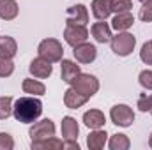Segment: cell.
<instances>
[{
    "label": "cell",
    "instance_id": "cell-18",
    "mask_svg": "<svg viewBox=\"0 0 152 150\" xmlns=\"http://www.w3.org/2000/svg\"><path fill=\"white\" fill-rule=\"evenodd\" d=\"M30 147H32V150H62L64 149V141L51 136V138H46V140L32 141Z\"/></svg>",
    "mask_w": 152,
    "mask_h": 150
},
{
    "label": "cell",
    "instance_id": "cell-26",
    "mask_svg": "<svg viewBox=\"0 0 152 150\" xmlns=\"http://www.w3.org/2000/svg\"><path fill=\"white\" fill-rule=\"evenodd\" d=\"M12 73H14V64H12V58L0 57V78H9Z\"/></svg>",
    "mask_w": 152,
    "mask_h": 150
},
{
    "label": "cell",
    "instance_id": "cell-32",
    "mask_svg": "<svg viewBox=\"0 0 152 150\" xmlns=\"http://www.w3.org/2000/svg\"><path fill=\"white\" fill-rule=\"evenodd\" d=\"M64 149H71V150H80V145L76 140H64Z\"/></svg>",
    "mask_w": 152,
    "mask_h": 150
},
{
    "label": "cell",
    "instance_id": "cell-11",
    "mask_svg": "<svg viewBox=\"0 0 152 150\" xmlns=\"http://www.w3.org/2000/svg\"><path fill=\"white\" fill-rule=\"evenodd\" d=\"M90 32H92V37L101 44H106L112 39V27L108 23H104V20H97V23L92 25Z\"/></svg>",
    "mask_w": 152,
    "mask_h": 150
},
{
    "label": "cell",
    "instance_id": "cell-27",
    "mask_svg": "<svg viewBox=\"0 0 152 150\" xmlns=\"http://www.w3.org/2000/svg\"><path fill=\"white\" fill-rule=\"evenodd\" d=\"M138 18L145 23H152V0H143Z\"/></svg>",
    "mask_w": 152,
    "mask_h": 150
},
{
    "label": "cell",
    "instance_id": "cell-28",
    "mask_svg": "<svg viewBox=\"0 0 152 150\" xmlns=\"http://www.w3.org/2000/svg\"><path fill=\"white\" fill-rule=\"evenodd\" d=\"M136 106H138V110L143 113H152V94H142L140 95V99H138V103H136Z\"/></svg>",
    "mask_w": 152,
    "mask_h": 150
},
{
    "label": "cell",
    "instance_id": "cell-17",
    "mask_svg": "<svg viewBox=\"0 0 152 150\" xmlns=\"http://www.w3.org/2000/svg\"><path fill=\"white\" fill-rule=\"evenodd\" d=\"M92 14L96 20H108V16L112 14V7H110V0H92L90 4Z\"/></svg>",
    "mask_w": 152,
    "mask_h": 150
},
{
    "label": "cell",
    "instance_id": "cell-29",
    "mask_svg": "<svg viewBox=\"0 0 152 150\" xmlns=\"http://www.w3.org/2000/svg\"><path fill=\"white\" fill-rule=\"evenodd\" d=\"M140 58H142V62L143 64H147V66H152V42H145L143 46H142V51H140Z\"/></svg>",
    "mask_w": 152,
    "mask_h": 150
},
{
    "label": "cell",
    "instance_id": "cell-1",
    "mask_svg": "<svg viewBox=\"0 0 152 150\" xmlns=\"http://www.w3.org/2000/svg\"><path fill=\"white\" fill-rule=\"evenodd\" d=\"M42 113V103L37 95L20 97L12 103V117L21 124H34Z\"/></svg>",
    "mask_w": 152,
    "mask_h": 150
},
{
    "label": "cell",
    "instance_id": "cell-4",
    "mask_svg": "<svg viewBox=\"0 0 152 150\" xmlns=\"http://www.w3.org/2000/svg\"><path fill=\"white\" fill-rule=\"evenodd\" d=\"M71 87L78 90L80 94H83L85 97H92L94 94H97L99 90V79L94 74H87V73H80L75 79L71 81Z\"/></svg>",
    "mask_w": 152,
    "mask_h": 150
},
{
    "label": "cell",
    "instance_id": "cell-2",
    "mask_svg": "<svg viewBox=\"0 0 152 150\" xmlns=\"http://www.w3.org/2000/svg\"><path fill=\"white\" fill-rule=\"evenodd\" d=\"M112 44V51L118 57H127L133 53L134 46H136V37L129 32H118L117 36H112L110 39Z\"/></svg>",
    "mask_w": 152,
    "mask_h": 150
},
{
    "label": "cell",
    "instance_id": "cell-3",
    "mask_svg": "<svg viewBox=\"0 0 152 150\" xmlns=\"http://www.w3.org/2000/svg\"><path fill=\"white\" fill-rule=\"evenodd\" d=\"M37 53H39V57H42V58H46V60H50L53 64V62H60L62 60L64 48H62L60 41H57L53 37H48V39H42L39 42Z\"/></svg>",
    "mask_w": 152,
    "mask_h": 150
},
{
    "label": "cell",
    "instance_id": "cell-15",
    "mask_svg": "<svg viewBox=\"0 0 152 150\" xmlns=\"http://www.w3.org/2000/svg\"><path fill=\"white\" fill-rule=\"evenodd\" d=\"M80 73H81V69H80V66H78L76 62L66 60V58L60 60V78H62V81H66V83L71 85V81H73Z\"/></svg>",
    "mask_w": 152,
    "mask_h": 150
},
{
    "label": "cell",
    "instance_id": "cell-7",
    "mask_svg": "<svg viewBox=\"0 0 152 150\" xmlns=\"http://www.w3.org/2000/svg\"><path fill=\"white\" fill-rule=\"evenodd\" d=\"M64 39L73 48L78 46V44L87 42V39H88L87 25H66V28H64Z\"/></svg>",
    "mask_w": 152,
    "mask_h": 150
},
{
    "label": "cell",
    "instance_id": "cell-13",
    "mask_svg": "<svg viewBox=\"0 0 152 150\" xmlns=\"http://www.w3.org/2000/svg\"><path fill=\"white\" fill-rule=\"evenodd\" d=\"M83 124L88 129H101L106 124V117L101 110H88L83 113Z\"/></svg>",
    "mask_w": 152,
    "mask_h": 150
},
{
    "label": "cell",
    "instance_id": "cell-31",
    "mask_svg": "<svg viewBox=\"0 0 152 150\" xmlns=\"http://www.w3.org/2000/svg\"><path fill=\"white\" fill-rule=\"evenodd\" d=\"M14 149V140L7 133H0V150H12Z\"/></svg>",
    "mask_w": 152,
    "mask_h": 150
},
{
    "label": "cell",
    "instance_id": "cell-9",
    "mask_svg": "<svg viewBox=\"0 0 152 150\" xmlns=\"http://www.w3.org/2000/svg\"><path fill=\"white\" fill-rule=\"evenodd\" d=\"M28 71H30V74L34 76V78H37V79H46L53 73V66H51L50 60H46L42 57H37V58H34L30 62Z\"/></svg>",
    "mask_w": 152,
    "mask_h": 150
},
{
    "label": "cell",
    "instance_id": "cell-23",
    "mask_svg": "<svg viewBox=\"0 0 152 150\" xmlns=\"http://www.w3.org/2000/svg\"><path fill=\"white\" fill-rule=\"evenodd\" d=\"M110 150H127L131 147V141L126 134H113L108 141Z\"/></svg>",
    "mask_w": 152,
    "mask_h": 150
},
{
    "label": "cell",
    "instance_id": "cell-25",
    "mask_svg": "<svg viewBox=\"0 0 152 150\" xmlns=\"http://www.w3.org/2000/svg\"><path fill=\"white\" fill-rule=\"evenodd\" d=\"M112 12H127L133 9V0H110Z\"/></svg>",
    "mask_w": 152,
    "mask_h": 150
},
{
    "label": "cell",
    "instance_id": "cell-5",
    "mask_svg": "<svg viewBox=\"0 0 152 150\" xmlns=\"http://www.w3.org/2000/svg\"><path fill=\"white\" fill-rule=\"evenodd\" d=\"M110 118L118 127H129L134 122V111L127 104H115L110 110Z\"/></svg>",
    "mask_w": 152,
    "mask_h": 150
},
{
    "label": "cell",
    "instance_id": "cell-8",
    "mask_svg": "<svg viewBox=\"0 0 152 150\" xmlns=\"http://www.w3.org/2000/svg\"><path fill=\"white\" fill-rule=\"evenodd\" d=\"M73 55H75L76 62L80 64H92L97 57V48L90 42H83L73 48Z\"/></svg>",
    "mask_w": 152,
    "mask_h": 150
},
{
    "label": "cell",
    "instance_id": "cell-33",
    "mask_svg": "<svg viewBox=\"0 0 152 150\" xmlns=\"http://www.w3.org/2000/svg\"><path fill=\"white\" fill-rule=\"evenodd\" d=\"M149 147L152 149V133H151V138H149Z\"/></svg>",
    "mask_w": 152,
    "mask_h": 150
},
{
    "label": "cell",
    "instance_id": "cell-30",
    "mask_svg": "<svg viewBox=\"0 0 152 150\" xmlns=\"http://www.w3.org/2000/svg\"><path fill=\"white\" fill-rule=\"evenodd\" d=\"M138 81H140V85H142L143 88L152 90V71H151V69L142 71V73H140V76H138Z\"/></svg>",
    "mask_w": 152,
    "mask_h": 150
},
{
    "label": "cell",
    "instance_id": "cell-22",
    "mask_svg": "<svg viewBox=\"0 0 152 150\" xmlns=\"http://www.w3.org/2000/svg\"><path fill=\"white\" fill-rule=\"evenodd\" d=\"M21 88L28 95H44V92H46L44 83H41L39 79H32V78H25L21 83Z\"/></svg>",
    "mask_w": 152,
    "mask_h": 150
},
{
    "label": "cell",
    "instance_id": "cell-10",
    "mask_svg": "<svg viewBox=\"0 0 152 150\" xmlns=\"http://www.w3.org/2000/svg\"><path fill=\"white\" fill-rule=\"evenodd\" d=\"M66 23L67 25H87L88 23V11L83 4H76L67 9V16H66Z\"/></svg>",
    "mask_w": 152,
    "mask_h": 150
},
{
    "label": "cell",
    "instance_id": "cell-6",
    "mask_svg": "<svg viewBox=\"0 0 152 150\" xmlns=\"http://www.w3.org/2000/svg\"><path fill=\"white\" fill-rule=\"evenodd\" d=\"M30 134V140L32 141H37V140H46V138H51L55 136V124L53 120L50 118H44V120H36L28 131Z\"/></svg>",
    "mask_w": 152,
    "mask_h": 150
},
{
    "label": "cell",
    "instance_id": "cell-35",
    "mask_svg": "<svg viewBox=\"0 0 152 150\" xmlns=\"http://www.w3.org/2000/svg\"><path fill=\"white\" fill-rule=\"evenodd\" d=\"M151 42H152V41H151Z\"/></svg>",
    "mask_w": 152,
    "mask_h": 150
},
{
    "label": "cell",
    "instance_id": "cell-24",
    "mask_svg": "<svg viewBox=\"0 0 152 150\" xmlns=\"http://www.w3.org/2000/svg\"><path fill=\"white\" fill-rule=\"evenodd\" d=\"M12 115V97L4 95L0 97V120H5Z\"/></svg>",
    "mask_w": 152,
    "mask_h": 150
},
{
    "label": "cell",
    "instance_id": "cell-34",
    "mask_svg": "<svg viewBox=\"0 0 152 150\" xmlns=\"http://www.w3.org/2000/svg\"><path fill=\"white\" fill-rule=\"evenodd\" d=\"M140 2H143V0H140Z\"/></svg>",
    "mask_w": 152,
    "mask_h": 150
},
{
    "label": "cell",
    "instance_id": "cell-21",
    "mask_svg": "<svg viewBox=\"0 0 152 150\" xmlns=\"http://www.w3.org/2000/svg\"><path fill=\"white\" fill-rule=\"evenodd\" d=\"M18 53V44L11 36H0V57L12 58Z\"/></svg>",
    "mask_w": 152,
    "mask_h": 150
},
{
    "label": "cell",
    "instance_id": "cell-12",
    "mask_svg": "<svg viewBox=\"0 0 152 150\" xmlns=\"http://www.w3.org/2000/svg\"><path fill=\"white\" fill-rule=\"evenodd\" d=\"M87 101H88V97H85L83 94H80V92L75 90L73 87L64 92V104H66V108H69V110H78V108H81Z\"/></svg>",
    "mask_w": 152,
    "mask_h": 150
},
{
    "label": "cell",
    "instance_id": "cell-19",
    "mask_svg": "<svg viewBox=\"0 0 152 150\" xmlns=\"http://www.w3.org/2000/svg\"><path fill=\"white\" fill-rule=\"evenodd\" d=\"M80 133V125L73 117H64L62 118V136L64 140H76Z\"/></svg>",
    "mask_w": 152,
    "mask_h": 150
},
{
    "label": "cell",
    "instance_id": "cell-16",
    "mask_svg": "<svg viewBox=\"0 0 152 150\" xmlns=\"http://www.w3.org/2000/svg\"><path fill=\"white\" fill-rule=\"evenodd\" d=\"M106 141H108L106 131H103V129H92V133L87 138V147L90 150H101V149H104Z\"/></svg>",
    "mask_w": 152,
    "mask_h": 150
},
{
    "label": "cell",
    "instance_id": "cell-20",
    "mask_svg": "<svg viewBox=\"0 0 152 150\" xmlns=\"http://www.w3.org/2000/svg\"><path fill=\"white\" fill-rule=\"evenodd\" d=\"M18 12L20 9H18L16 0H0V20L11 21L18 16Z\"/></svg>",
    "mask_w": 152,
    "mask_h": 150
},
{
    "label": "cell",
    "instance_id": "cell-14",
    "mask_svg": "<svg viewBox=\"0 0 152 150\" xmlns=\"http://www.w3.org/2000/svg\"><path fill=\"white\" fill-rule=\"evenodd\" d=\"M133 25H134V16L131 14V11L117 12L115 18L112 20V28H115L117 32H127Z\"/></svg>",
    "mask_w": 152,
    "mask_h": 150
}]
</instances>
